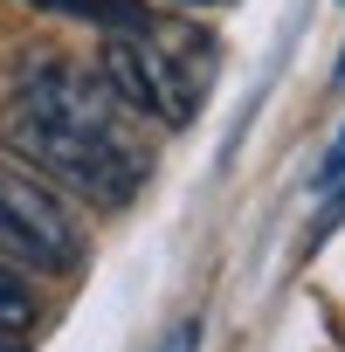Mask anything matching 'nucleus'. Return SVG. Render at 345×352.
<instances>
[{"mask_svg":"<svg viewBox=\"0 0 345 352\" xmlns=\"http://www.w3.org/2000/svg\"><path fill=\"white\" fill-rule=\"evenodd\" d=\"M0 145L42 187H63L69 201L90 208H124L152 180V145L138 118L111 97L104 76H76V69L28 76L0 104Z\"/></svg>","mask_w":345,"mask_h":352,"instance_id":"1","label":"nucleus"},{"mask_svg":"<svg viewBox=\"0 0 345 352\" xmlns=\"http://www.w3.org/2000/svg\"><path fill=\"white\" fill-rule=\"evenodd\" d=\"M97 76L111 83V97L131 111V118H152V124H194L201 104H208V76H214V42L201 28H180V21H138V28H118L104 35L97 49Z\"/></svg>","mask_w":345,"mask_h":352,"instance_id":"2","label":"nucleus"},{"mask_svg":"<svg viewBox=\"0 0 345 352\" xmlns=\"http://www.w3.org/2000/svg\"><path fill=\"white\" fill-rule=\"evenodd\" d=\"M0 256L28 276H69L83 263V228L69 201L14 159H0Z\"/></svg>","mask_w":345,"mask_h":352,"instance_id":"3","label":"nucleus"},{"mask_svg":"<svg viewBox=\"0 0 345 352\" xmlns=\"http://www.w3.org/2000/svg\"><path fill=\"white\" fill-rule=\"evenodd\" d=\"M35 8H42V14H69V21H97L104 35L152 21V8H145V0H35Z\"/></svg>","mask_w":345,"mask_h":352,"instance_id":"4","label":"nucleus"},{"mask_svg":"<svg viewBox=\"0 0 345 352\" xmlns=\"http://www.w3.org/2000/svg\"><path fill=\"white\" fill-rule=\"evenodd\" d=\"M42 318V304H35V283H28V270H14L8 256H0V331H28Z\"/></svg>","mask_w":345,"mask_h":352,"instance_id":"5","label":"nucleus"},{"mask_svg":"<svg viewBox=\"0 0 345 352\" xmlns=\"http://www.w3.org/2000/svg\"><path fill=\"white\" fill-rule=\"evenodd\" d=\"M311 194H318V201H338V194H345V124H338L331 152H324V159H318V173H311Z\"/></svg>","mask_w":345,"mask_h":352,"instance_id":"6","label":"nucleus"},{"mask_svg":"<svg viewBox=\"0 0 345 352\" xmlns=\"http://www.w3.org/2000/svg\"><path fill=\"white\" fill-rule=\"evenodd\" d=\"M180 8H228V0H180Z\"/></svg>","mask_w":345,"mask_h":352,"instance_id":"7","label":"nucleus"},{"mask_svg":"<svg viewBox=\"0 0 345 352\" xmlns=\"http://www.w3.org/2000/svg\"><path fill=\"white\" fill-rule=\"evenodd\" d=\"M0 352H21V345H14V331H0Z\"/></svg>","mask_w":345,"mask_h":352,"instance_id":"8","label":"nucleus"}]
</instances>
